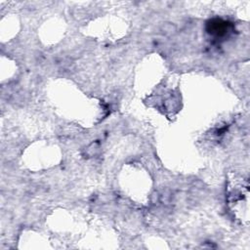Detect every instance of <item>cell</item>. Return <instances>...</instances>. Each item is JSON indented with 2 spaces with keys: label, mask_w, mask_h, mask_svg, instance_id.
I'll list each match as a JSON object with an SVG mask.
<instances>
[{
  "label": "cell",
  "mask_w": 250,
  "mask_h": 250,
  "mask_svg": "<svg viewBox=\"0 0 250 250\" xmlns=\"http://www.w3.org/2000/svg\"><path fill=\"white\" fill-rule=\"evenodd\" d=\"M162 30H163V33H165V34L171 35L175 32V30H176V27H175L173 24H165V26H163V27H162Z\"/></svg>",
  "instance_id": "1"
}]
</instances>
